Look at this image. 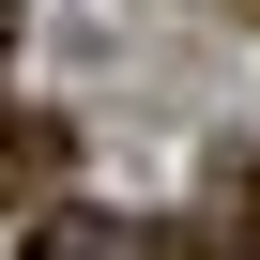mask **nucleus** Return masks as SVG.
<instances>
[{"label":"nucleus","instance_id":"f257e3e1","mask_svg":"<svg viewBox=\"0 0 260 260\" xmlns=\"http://www.w3.org/2000/svg\"><path fill=\"white\" fill-rule=\"evenodd\" d=\"M77 184V122L61 107H0V214H46Z\"/></svg>","mask_w":260,"mask_h":260},{"label":"nucleus","instance_id":"f03ea898","mask_svg":"<svg viewBox=\"0 0 260 260\" xmlns=\"http://www.w3.org/2000/svg\"><path fill=\"white\" fill-rule=\"evenodd\" d=\"M199 260H260V153L214 169V230H199Z\"/></svg>","mask_w":260,"mask_h":260},{"label":"nucleus","instance_id":"7ed1b4c3","mask_svg":"<svg viewBox=\"0 0 260 260\" xmlns=\"http://www.w3.org/2000/svg\"><path fill=\"white\" fill-rule=\"evenodd\" d=\"M16 260H122V230H107V214H77V199H46Z\"/></svg>","mask_w":260,"mask_h":260},{"label":"nucleus","instance_id":"20e7f679","mask_svg":"<svg viewBox=\"0 0 260 260\" xmlns=\"http://www.w3.org/2000/svg\"><path fill=\"white\" fill-rule=\"evenodd\" d=\"M122 260H199V230H122Z\"/></svg>","mask_w":260,"mask_h":260},{"label":"nucleus","instance_id":"39448f33","mask_svg":"<svg viewBox=\"0 0 260 260\" xmlns=\"http://www.w3.org/2000/svg\"><path fill=\"white\" fill-rule=\"evenodd\" d=\"M0 46H16V16H0Z\"/></svg>","mask_w":260,"mask_h":260},{"label":"nucleus","instance_id":"423d86ee","mask_svg":"<svg viewBox=\"0 0 260 260\" xmlns=\"http://www.w3.org/2000/svg\"><path fill=\"white\" fill-rule=\"evenodd\" d=\"M245 16H260V0H245Z\"/></svg>","mask_w":260,"mask_h":260}]
</instances>
